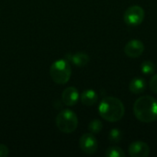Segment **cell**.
<instances>
[{"instance_id": "obj_1", "label": "cell", "mask_w": 157, "mask_h": 157, "mask_svg": "<svg viewBox=\"0 0 157 157\" xmlns=\"http://www.w3.org/2000/svg\"><path fill=\"white\" fill-rule=\"evenodd\" d=\"M133 112L138 121L151 123L157 120V100L151 96L139 98L133 105Z\"/></svg>"}, {"instance_id": "obj_2", "label": "cell", "mask_w": 157, "mask_h": 157, "mask_svg": "<svg viewBox=\"0 0 157 157\" xmlns=\"http://www.w3.org/2000/svg\"><path fill=\"white\" fill-rule=\"evenodd\" d=\"M99 115L102 119L109 122L121 121L125 113L123 103L117 98L107 97L103 98L98 107Z\"/></svg>"}, {"instance_id": "obj_3", "label": "cell", "mask_w": 157, "mask_h": 157, "mask_svg": "<svg viewBox=\"0 0 157 157\" xmlns=\"http://www.w3.org/2000/svg\"><path fill=\"white\" fill-rule=\"evenodd\" d=\"M72 75L71 65L67 60L60 59L55 61L50 68V75L52 80L58 85L66 84Z\"/></svg>"}, {"instance_id": "obj_4", "label": "cell", "mask_w": 157, "mask_h": 157, "mask_svg": "<svg viewBox=\"0 0 157 157\" xmlns=\"http://www.w3.org/2000/svg\"><path fill=\"white\" fill-rule=\"evenodd\" d=\"M78 125L76 114L70 109L62 110L56 117V126L63 133L74 132Z\"/></svg>"}, {"instance_id": "obj_5", "label": "cell", "mask_w": 157, "mask_h": 157, "mask_svg": "<svg viewBox=\"0 0 157 157\" xmlns=\"http://www.w3.org/2000/svg\"><path fill=\"white\" fill-rule=\"evenodd\" d=\"M124 21L130 26H138L144 19V10L140 6H132L124 13Z\"/></svg>"}, {"instance_id": "obj_6", "label": "cell", "mask_w": 157, "mask_h": 157, "mask_svg": "<svg viewBox=\"0 0 157 157\" xmlns=\"http://www.w3.org/2000/svg\"><path fill=\"white\" fill-rule=\"evenodd\" d=\"M79 146L85 154L93 155L98 150V141L92 133H86L80 138Z\"/></svg>"}, {"instance_id": "obj_7", "label": "cell", "mask_w": 157, "mask_h": 157, "mask_svg": "<svg viewBox=\"0 0 157 157\" xmlns=\"http://www.w3.org/2000/svg\"><path fill=\"white\" fill-rule=\"evenodd\" d=\"M144 52V44L139 40H132L126 43L124 52L128 57L137 58L140 57Z\"/></svg>"}, {"instance_id": "obj_8", "label": "cell", "mask_w": 157, "mask_h": 157, "mask_svg": "<svg viewBox=\"0 0 157 157\" xmlns=\"http://www.w3.org/2000/svg\"><path fill=\"white\" fill-rule=\"evenodd\" d=\"M128 152L132 157H147L150 154V147L144 142L136 141L130 144Z\"/></svg>"}, {"instance_id": "obj_9", "label": "cell", "mask_w": 157, "mask_h": 157, "mask_svg": "<svg viewBox=\"0 0 157 157\" xmlns=\"http://www.w3.org/2000/svg\"><path fill=\"white\" fill-rule=\"evenodd\" d=\"M62 100L64 105L73 107L79 100V92L74 86H69L65 88L62 94Z\"/></svg>"}, {"instance_id": "obj_10", "label": "cell", "mask_w": 157, "mask_h": 157, "mask_svg": "<svg viewBox=\"0 0 157 157\" xmlns=\"http://www.w3.org/2000/svg\"><path fill=\"white\" fill-rule=\"evenodd\" d=\"M81 102L87 107H91L97 103L98 96L93 89H86L81 94Z\"/></svg>"}, {"instance_id": "obj_11", "label": "cell", "mask_w": 157, "mask_h": 157, "mask_svg": "<svg viewBox=\"0 0 157 157\" xmlns=\"http://www.w3.org/2000/svg\"><path fill=\"white\" fill-rule=\"evenodd\" d=\"M146 88V83L145 80L141 78V77H135L133 78L130 85H129V89L132 94H142Z\"/></svg>"}, {"instance_id": "obj_12", "label": "cell", "mask_w": 157, "mask_h": 157, "mask_svg": "<svg viewBox=\"0 0 157 157\" xmlns=\"http://www.w3.org/2000/svg\"><path fill=\"white\" fill-rule=\"evenodd\" d=\"M69 60L76 66H85L89 63V56L85 52H76L72 55H68Z\"/></svg>"}, {"instance_id": "obj_13", "label": "cell", "mask_w": 157, "mask_h": 157, "mask_svg": "<svg viewBox=\"0 0 157 157\" xmlns=\"http://www.w3.org/2000/svg\"><path fill=\"white\" fill-rule=\"evenodd\" d=\"M105 155L107 157H125L123 150L118 146H112L107 149Z\"/></svg>"}, {"instance_id": "obj_14", "label": "cell", "mask_w": 157, "mask_h": 157, "mask_svg": "<svg viewBox=\"0 0 157 157\" xmlns=\"http://www.w3.org/2000/svg\"><path fill=\"white\" fill-rule=\"evenodd\" d=\"M141 71L144 75H152L155 71V65L152 61H144L141 64Z\"/></svg>"}, {"instance_id": "obj_15", "label": "cell", "mask_w": 157, "mask_h": 157, "mask_svg": "<svg viewBox=\"0 0 157 157\" xmlns=\"http://www.w3.org/2000/svg\"><path fill=\"white\" fill-rule=\"evenodd\" d=\"M122 139V132L118 130V129H112L110 132H109V140L110 143H113V144H118L121 141Z\"/></svg>"}, {"instance_id": "obj_16", "label": "cell", "mask_w": 157, "mask_h": 157, "mask_svg": "<svg viewBox=\"0 0 157 157\" xmlns=\"http://www.w3.org/2000/svg\"><path fill=\"white\" fill-rule=\"evenodd\" d=\"M103 124L99 120H93L88 125V130L91 133H98L102 131Z\"/></svg>"}, {"instance_id": "obj_17", "label": "cell", "mask_w": 157, "mask_h": 157, "mask_svg": "<svg viewBox=\"0 0 157 157\" xmlns=\"http://www.w3.org/2000/svg\"><path fill=\"white\" fill-rule=\"evenodd\" d=\"M150 88L154 93L157 94V75H154L151 78V80H150Z\"/></svg>"}, {"instance_id": "obj_18", "label": "cell", "mask_w": 157, "mask_h": 157, "mask_svg": "<svg viewBox=\"0 0 157 157\" xmlns=\"http://www.w3.org/2000/svg\"><path fill=\"white\" fill-rule=\"evenodd\" d=\"M9 151L7 146H6L5 144H0V157H6L8 155Z\"/></svg>"}]
</instances>
